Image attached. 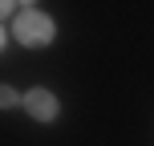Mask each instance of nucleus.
I'll list each match as a JSON object with an SVG mask.
<instances>
[{
    "label": "nucleus",
    "mask_w": 154,
    "mask_h": 146,
    "mask_svg": "<svg viewBox=\"0 0 154 146\" xmlns=\"http://www.w3.org/2000/svg\"><path fill=\"white\" fill-rule=\"evenodd\" d=\"M12 33L24 45H49V41H53V20H49L45 12H20V20L12 24Z\"/></svg>",
    "instance_id": "1"
},
{
    "label": "nucleus",
    "mask_w": 154,
    "mask_h": 146,
    "mask_svg": "<svg viewBox=\"0 0 154 146\" xmlns=\"http://www.w3.org/2000/svg\"><path fill=\"white\" fill-rule=\"evenodd\" d=\"M24 110H29L37 122H53V118H57V101H53L49 89H32L29 98H24Z\"/></svg>",
    "instance_id": "2"
},
{
    "label": "nucleus",
    "mask_w": 154,
    "mask_h": 146,
    "mask_svg": "<svg viewBox=\"0 0 154 146\" xmlns=\"http://www.w3.org/2000/svg\"><path fill=\"white\" fill-rule=\"evenodd\" d=\"M12 4H16V0H0V12L8 16V12H12Z\"/></svg>",
    "instance_id": "3"
},
{
    "label": "nucleus",
    "mask_w": 154,
    "mask_h": 146,
    "mask_svg": "<svg viewBox=\"0 0 154 146\" xmlns=\"http://www.w3.org/2000/svg\"><path fill=\"white\" fill-rule=\"evenodd\" d=\"M24 4H32V0H24Z\"/></svg>",
    "instance_id": "4"
}]
</instances>
